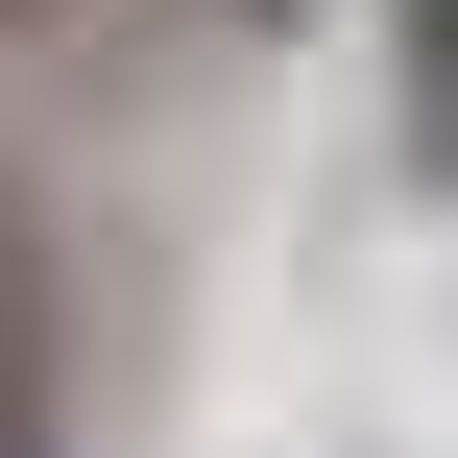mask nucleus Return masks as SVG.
<instances>
[{"mask_svg": "<svg viewBox=\"0 0 458 458\" xmlns=\"http://www.w3.org/2000/svg\"><path fill=\"white\" fill-rule=\"evenodd\" d=\"M0 458H48V338H0Z\"/></svg>", "mask_w": 458, "mask_h": 458, "instance_id": "f257e3e1", "label": "nucleus"}, {"mask_svg": "<svg viewBox=\"0 0 458 458\" xmlns=\"http://www.w3.org/2000/svg\"><path fill=\"white\" fill-rule=\"evenodd\" d=\"M0 24H24V0H0Z\"/></svg>", "mask_w": 458, "mask_h": 458, "instance_id": "f03ea898", "label": "nucleus"}]
</instances>
